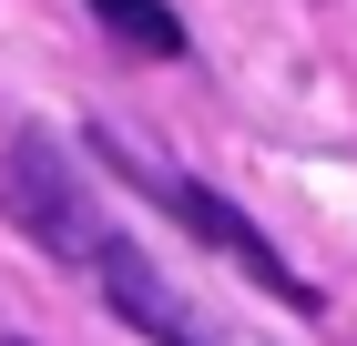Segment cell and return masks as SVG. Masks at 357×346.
I'll use <instances>...</instances> for the list:
<instances>
[{
	"label": "cell",
	"mask_w": 357,
	"mask_h": 346,
	"mask_svg": "<svg viewBox=\"0 0 357 346\" xmlns=\"http://www.w3.org/2000/svg\"><path fill=\"white\" fill-rule=\"evenodd\" d=\"M92 275H102V306L133 326V336H153V346H215V326L153 275V255H143L133 235H102V244H92Z\"/></svg>",
	"instance_id": "cell-3"
},
{
	"label": "cell",
	"mask_w": 357,
	"mask_h": 346,
	"mask_svg": "<svg viewBox=\"0 0 357 346\" xmlns=\"http://www.w3.org/2000/svg\"><path fill=\"white\" fill-rule=\"evenodd\" d=\"M10 346H31V336H10Z\"/></svg>",
	"instance_id": "cell-5"
},
{
	"label": "cell",
	"mask_w": 357,
	"mask_h": 346,
	"mask_svg": "<svg viewBox=\"0 0 357 346\" xmlns=\"http://www.w3.org/2000/svg\"><path fill=\"white\" fill-rule=\"evenodd\" d=\"M102 153L123 163V173H143V163L123 153V143H112V133H102ZM143 184H153V194H164V204H174V224H184V235H204V244H215V255H225V265H245L255 285L275 295V306H296V316H317V285H306V275L286 265V255H275V244L255 235V224H245V214H235V204H225L215 184H194V173H143Z\"/></svg>",
	"instance_id": "cell-2"
},
{
	"label": "cell",
	"mask_w": 357,
	"mask_h": 346,
	"mask_svg": "<svg viewBox=\"0 0 357 346\" xmlns=\"http://www.w3.org/2000/svg\"><path fill=\"white\" fill-rule=\"evenodd\" d=\"M0 214L41 255H61V265H92V244H102V224H92V204H82V184H72V163H61L52 133H21L0 153Z\"/></svg>",
	"instance_id": "cell-1"
},
{
	"label": "cell",
	"mask_w": 357,
	"mask_h": 346,
	"mask_svg": "<svg viewBox=\"0 0 357 346\" xmlns=\"http://www.w3.org/2000/svg\"><path fill=\"white\" fill-rule=\"evenodd\" d=\"M92 21H102L123 52H143V61H184V21H174L164 0H92Z\"/></svg>",
	"instance_id": "cell-4"
}]
</instances>
